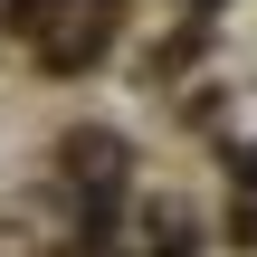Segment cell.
Returning <instances> with one entry per match:
<instances>
[{
    "label": "cell",
    "mask_w": 257,
    "mask_h": 257,
    "mask_svg": "<svg viewBox=\"0 0 257 257\" xmlns=\"http://www.w3.org/2000/svg\"><path fill=\"white\" fill-rule=\"evenodd\" d=\"M67 162H76V181H95V191H114V162H124V153H114L105 134H76V143H67Z\"/></svg>",
    "instance_id": "obj_1"
},
{
    "label": "cell",
    "mask_w": 257,
    "mask_h": 257,
    "mask_svg": "<svg viewBox=\"0 0 257 257\" xmlns=\"http://www.w3.org/2000/svg\"><path fill=\"white\" fill-rule=\"evenodd\" d=\"M10 29H19V38H38V29H48V0H10Z\"/></svg>",
    "instance_id": "obj_2"
},
{
    "label": "cell",
    "mask_w": 257,
    "mask_h": 257,
    "mask_svg": "<svg viewBox=\"0 0 257 257\" xmlns=\"http://www.w3.org/2000/svg\"><path fill=\"white\" fill-rule=\"evenodd\" d=\"M238 172H248V181H257V153H248V162H238Z\"/></svg>",
    "instance_id": "obj_3"
}]
</instances>
